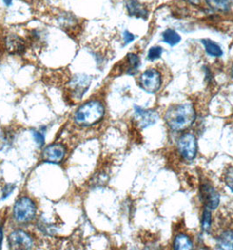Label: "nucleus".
<instances>
[{
	"label": "nucleus",
	"mask_w": 233,
	"mask_h": 250,
	"mask_svg": "<svg viewBox=\"0 0 233 250\" xmlns=\"http://www.w3.org/2000/svg\"><path fill=\"white\" fill-rule=\"evenodd\" d=\"M33 136H34L36 143H38L39 146H43L44 143H45L43 134L39 132H37V131H35V132H33Z\"/></svg>",
	"instance_id": "b1692460"
},
{
	"label": "nucleus",
	"mask_w": 233,
	"mask_h": 250,
	"mask_svg": "<svg viewBox=\"0 0 233 250\" xmlns=\"http://www.w3.org/2000/svg\"><path fill=\"white\" fill-rule=\"evenodd\" d=\"M195 116V110L191 104H181L169 108L165 121L170 129L182 132L194 124Z\"/></svg>",
	"instance_id": "f257e3e1"
},
{
	"label": "nucleus",
	"mask_w": 233,
	"mask_h": 250,
	"mask_svg": "<svg viewBox=\"0 0 233 250\" xmlns=\"http://www.w3.org/2000/svg\"><path fill=\"white\" fill-rule=\"evenodd\" d=\"M14 188H15V186H13V185H7V186H4V188L3 189L2 199H7L9 196L14 191Z\"/></svg>",
	"instance_id": "5701e85b"
},
{
	"label": "nucleus",
	"mask_w": 233,
	"mask_h": 250,
	"mask_svg": "<svg viewBox=\"0 0 233 250\" xmlns=\"http://www.w3.org/2000/svg\"><path fill=\"white\" fill-rule=\"evenodd\" d=\"M36 207L32 199L23 197L18 199L13 208V215L15 220L20 223H27L35 219Z\"/></svg>",
	"instance_id": "7ed1b4c3"
},
{
	"label": "nucleus",
	"mask_w": 233,
	"mask_h": 250,
	"mask_svg": "<svg viewBox=\"0 0 233 250\" xmlns=\"http://www.w3.org/2000/svg\"><path fill=\"white\" fill-rule=\"evenodd\" d=\"M66 149L61 144H52L46 147L43 151V160L47 163L58 164L64 158Z\"/></svg>",
	"instance_id": "1a4fd4ad"
},
{
	"label": "nucleus",
	"mask_w": 233,
	"mask_h": 250,
	"mask_svg": "<svg viewBox=\"0 0 233 250\" xmlns=\"http://www.w3.org/2000/svg\"><path fill=\"white\" fill-rule=\"evenodd\" d=\"M9 246L13 250H30L33 247L32 238L22 230L14 231L8 238Z\"/></svg>",
	"instance_id": "6e6552de"
},
{
	"label": "nucleus",
	"mask_w": 233,
	"mask_h": 250,
	"mask_svg": "<svg viewBox=\"0 0 233 250\" xmlns=\"http://www.w3.org/2000/svg\"><path fill=\"white\" fill-rule=\"evenodd\" d=\"M225 181L226 186H228L230 190L233 192V167L227 169V171L225 173Z\"/></svg>",
	"instance_id": "412c9836"
},
{
	"label": "nucleus",
	"mask_w": 233,
	"mask_h": 250,
	"mask_svg": "<svg viewBox=\"0 0 233 250\" xmlns=\"http://www.w3.org/2000/svg\"><path fill=\"white\" fill-rule=\"evenodd\" d=\"M91 79L86 75L74 77L69 83V92L74 100H81L91 86Z\"/></svg>",
	"instance_id": "423d86ee"
},
{
	"label": "nucleus",
	"mask_w": 233,
	"mask_h": 250,
	"mask_svg": "<svg viewBox=\"0 0 233 250\" xmlns=\"http://www.w3.org/2000/svg\"><path fill=\"white\" fill-rule=\"evenodd\" d=\"M104 115L103 104L92 100L81 105L75 113L74 120L76 123L82 126H90L99 122Z\"/></svg>",
	"instance_id": "f03ea898"
},
{
	"label": "nucleus",
	"mask_w": 233,
	"mask_h": 250,
	"mask_svg": "<svg viewBox=\"0 0 233 250\" xmlns=\"http://www.w3.org/2000/svg\"><path fill=\"white\" fill-rule=\"evenodd\" d=\"M3 2L6 6H10L11 4H13V0H3Z\"/></svg>",
	"instance_id": "a878e982"
},
{
	"label": "nucleus",
	"mask_w": 233,
	"mask_h": 250,
	"mask_svg": "<svg viewBox=\"0 0 233 250\" xmlns=\"http://www.w3.org/2000/svg\"><path fill=\"white\" fill-rule=\"evenodd\" d=\"M174 248L175 250H192L193 244L190 237H188L185 234H179L175 239Z\"/></svg>",
	"instance_id": "dca6fc26"
},
{
	"label": "nucleus",
	"mask_w": 233,
	"mask_h": 250,
	"mask_svg": "<svg viewBox=\"0 0 233 250\" xmlns=\"http://www.w3.org/2000/svg\"><path fill=\"white\" fill-rule=\"evenodd\" d=\"M2 242H3V230H2V228L0 227V250H1V246H2Z\"/></svg>",
	"instance_id": "393cba45"
},
{
	"label": "nucleus",
	"mask_w": 233,
	"mask_h": 250,
	"mask_svg": "<svg viewBox=\"0 0 233 250\" xmlns=\"http://www.w3.org/2000/svg\"><path fill=\"white\" fill-rule=\"evenodd\" d=\"M125 8L132 17L147 20L149 15L147 7L138 0H125Z\"/></svg>",
	"instance_id": "9b49d317"
},
{
	"label": "nucleus",
	"mask_w": 233,
	"mask_h": 250,
	"mask_svg": "<svg viewBox=\"0 0 233 250\" xmlns=\"http://www.w3.org/2000/svg\"><path fill=\"white\" fill-rule=\"evenodd\" d=\"M200 196L204 205L210 210H215L220 202V196L209 183L202 185L200 189Z\"/></svg>",
	"instance_id": "0eeeda50"
},
{
	"label": "nucleus",
	"mask_w": 233,
	"mask_h": 250,
	"mask_svg": "<svg viewBox=\"0 0 233 250\" xmlns=\"http://www.w3.org/2000/svg\"><path fill=\"white\" fill-rule=\"evenodd\" d=\"M178 151L188 161H192L197 153V141L194 134H185L178 141Z\"/></svg>",
	"instance_id": "39448f33"
},
{
	"label": "nucleus",
	"mask_w": 233,
	"mask_h": 250,
	"mask_svg": "<svg viewBox=\"0 0 233 250\" xmlns=\"http://www.w3.org/2000/svg\"><path fill=\"white\" fill-rule=\"evenodd\" d=\"M123 39H124L125 45H128V44L133 42L134 40L136 39V36L133 33H131L130 31L125 30L123 33Z\"/></svg>",
	"instance_id": "4be33fe9"
},
{
	"label": "nucleus",
	"mask_w": 233,
	"mask_h": 250,
	"mask_svg": "<svg viewBox=\"0 0 233 250\" xmlns=\"http://www.w3.org/2000/svg\"><path fill=\"white\" fill-rule=\"evenodd\" d=\"M161 38L163 42L169 45L170 47H175L181 42V36L176 31L174 30L172 28H167L163 31Z\"/></svg>",
	"instance_id": "4468645a"
},
{
	"label": "nucleus",
	"mask_w": 233,
	"mask_h": 250,
	"mask_svg": "<svg viewBox=\"0 0 233 250\" xmlns=\"http://www.w3.org/2000/svg\"><path fill=\"white\" fill-rule=\"evenodd\" d=\"M232 77L233 78V67H232Z\"/></svg>",
	"instance_id": "bb28decb"
},
{
	"label": "nucleus",
	"mask_w": 233,
	"mask_h": 250,
	"mask_svg": "<svg viewBox=\"0 0 233 250\" xmlns=\"http://www.w3.org/2000/svg\"><path fill=\"white\" fill-rule=\"evenodd\" d=\"M126 61L128 63V68L126 69V73L129 74V75H134V74L137 73L138 67L140 65V59L138 55H136L134 53H129L126 56Z\"/></svg>",
	"instance_id": "f3484780"
},
{
	"label": "nucleus",
	"mask_w": 233,
	"mask_h": 250,
	"mask_svg": "<svg viewBox=\"0 0 233 250\" xmlns=\"http://www.w3.org/2000/svg\"><path fill=\"white\" fill-rule=\"evenodd\" d=\"M201 42L203 44V48L208 55L212 57L219 58L224 55V51L221 48L220 45L216 43L215 41L211 39L201 40Z\"/></svg>",
	"instance_id": "ddd939ff"
},
{
	"label": "nucleus",
	"mask_w": 233,
	"mask_h": 250,
	"mask_svg": "<svg viewBox=\"0 0 233 250\" xmlns=\"http://www.w3.org/2000/svg\"><path fill=\"white\" fill-rule=\"evenodd\" d=\"M210 8L216 12H228L231 10L233 0H205Z\"/></svg>",
	"instance_id": "2eb2a0df"
},
{
	"label": "nucleus",
	"mask_w": 233,
	"mask_h": 250,
	"mask_svg": "<svg viewBox=\"0 0 233 250\" xmlns=\"http://www.w3.org/2000/svg\"><path fill=\"white\" fill-rule=\"evenodd\" d=\"M138 83L143 91H146L147 93H156L157 91H160L162 86L161 74L157 69H147L139 77Z\"/></svg>",
	"instance_id": "20e7f679"
},
{
	"label": "nucleus",
	"mask_w": 233,
	"mask_h": 250,
	"mask_svg": "<svg viewBox=\"0 0 233 250\" xmlns=\"http://www.w3.org/2000/svg\"><path fill=\"white\" fill-rule=\"evenodd\" d=\"M202 227L204 231H209L212 227V212L208 208L203 211Z\"/></svg>",
	"instance_id": "aec40b11"
},
{
	"label": "nucleus",
	"mask_w": 233,
	"mask_h": 250,
	"mask_svg": "<svg viewBox=\"0 0 233 250\" xmlns=\"http://www.w3.org/2000/svg\"><path fill=\"white\" fill-rule=\"evenodd\" d=\"M6 48L11 54L20 55L25 51V42L17 35H10L6 39Z\"/></svg>",
	"instance_id": "f8f14e48"
},
{
	"label": "nucleus",
	"mask_w": 233,
	"mask_h": 250,
	"mask_svg": "<svg viewBox=\"0 0 233 250\" xmlns=\"http://www.w3.org/2000/svg\"><path fill=\"white\" fill-rule=\"evenodd\" d=\"M218 246L221 250H233V231L222 233L218 238Z\"/></svg>",
	"instance_id": "a211bd4d"
},
{
	"label": "nucleus",
	"mask_w": 233,
	"mask_h": 250,
	"mask_svg": "<svg viewBox=\"0 0 233 250\" xmlns=\"http://www.w3.org/2000/svg\"><path fill=\"white\" fill-rule=\"evenodd\" d=\"M135 120L137 121L138 125L146 128L150 125L155 124L158 121V114L154 111H147L138 106H135Z\"/></svg>",
	"instance_id": "9d476101"
},
{
	"label": "nucleus",
	"mask_w": 233,
	"mask_h": 250,
	"mask_svg": "<svg viewBox=\"0 0 233 250\" xmlns=\"http://www.w3.org/2000/svg\"><path fill=\"white\" fill-rule=\"evenodd\" d=\"M163 54V48L160 46H154L149 48L147 52V59L150 61H155L160 59Z\"/></svg>",
	"instance_id": "6ab92c4d"
}]
</instances>
